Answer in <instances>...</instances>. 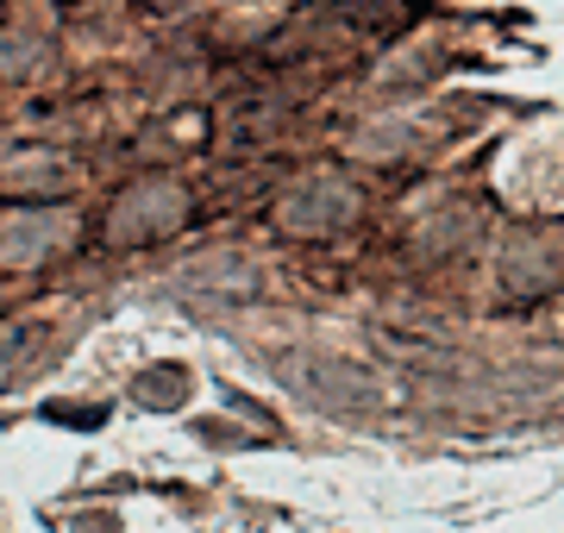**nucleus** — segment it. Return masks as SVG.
<instances>
[{
  "mask_svg": "<svg viewBox=\"0 0 564 533\" xmlns=\"http://www.w3.org/2000/svg\"><path fill=\"white\" fill-rule=\"evenodd\" d=\"M358 214V195L339 183V176H314V183H302L289 202H282V232H302V239H314V232H339L345 220Z\"/></svg>",
  "mask_w": 564,
  "mask_h": 533,
  "instance_id": "nucleus-1",
  "label": "nucleus"
},
{
  "mask_svg": "<svg viewBox=\"0 0 564 533\" xmlns=\"http://www.w3.org/2000/svg\"><path fill=\"white\" fill-rule=\"evenodd\" d=\"M69 239V220L63 207H13L0 220V264H39Z\"/></svg>",
  "mask_w": 564,
  "mask_h": 533,
  "instance_id": "nucleus-2",
  "label": "nucleus"
},
{
  "mask_svg": "<svg viewBox=\"0 0 564 533\" xmlns=\"http://www.w3.org/2000/svg\"><path fill=\"white\" fill-rule=\"evenodd\" d=\"M170 195H176L170 183H144V188H132V195H120L113 220H107V239H113V246H144L151 232H170L176 214H151V207L170 202Z\"/></svg>",
  "mask_w": 564,
  "mask_h": 533,
  "instance_id": "nucleus-3",
  "label": "nucleus"
},
{
  "mask_svg": "<svg viewBox=\"0 0 564 533\" xmlns=\"http://www.w3.org/2000/svg\"><path fill=\"white\" fill-rule=\"evenodd\" d=\"M44 346H51V320H44V314H13V320H0V370H7V377L25 370L32 358H44Z\"/></svg>",
  "mask_w": 564,
  "mask_h": 533,
  "instance_id": "nucleus-4",
  "label": "nucleus"
},
{
  "mask_svg": "<svg viewBox=\"0 0 564 533\" xmlns=\"http://www.w3.org/2000/svg\"><path fill=\"white\" fill-rule=\"evenodd\" d=\"M345 20H364L377 25V32H395V25H408V0H339Z\"/></svg>",
  "mask_w": 564,
  "mask_h": 533,
  "instance_id": "nucleus-5",
  "label": "nucleus"
},
{
  "mask_svg": "<svg viewBox=\"0 0 564 533\" xmlns=\"http://www.w3.org/2000/svg\"><path fill=\"white\" fill-rule=\"evenodd\" d=\"M25 183L39 188V195H51V188H69V183H76V170L44 164V157H39L32 170H0V188H25Z\"/></svg>",
  "mask_w": 564,
  "mask_h": 533,
  "instance_id": "nucleus-6",
  "label": "nucleus"
}]
</instances>
